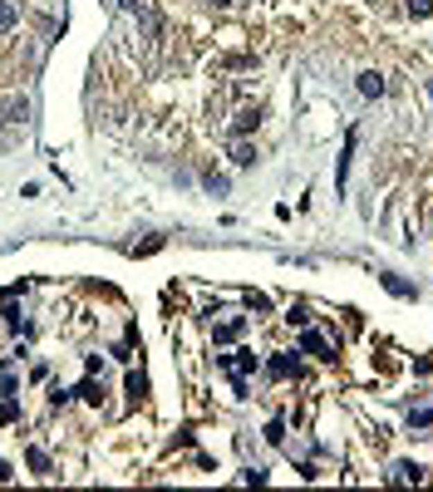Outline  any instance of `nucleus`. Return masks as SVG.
Segmentation results:
<instances>
[{
	"label": "nucleus",
	"instance_id": "nucleus-1",
	"mask_svg": "<svg viewBox=\"0 0 433 492\" xmlns=\"http://www.w3.org/2000/svg\"><path fill=\"white\" fill-rule=\"evenodd\" d=\"M0 119L20 128V124L30 119V99H25V94H6V99H0Z\"/></svg>",
	"mask_w": 433,
	"mask_h": 492
},
{
	"label": "nucleus",
	"instance_id": "nucleus-2",
	"mask_svg": "<svg viewBox=\"0 0 433 492\" xmlns=\"http://www.w3.org/2000/svg\"><path fill=\"white\" fill-rule=\"evenodd\" d=\"M300 350H305V355H315V359H335V345L325 340L320 330H305V335H300Z\"/></svg>",
	"mask_w": 433,
	"mask_h": 492
},
{
	"label": "nucleus",
	"instance_id": "nucleus-3",
	"mask_svg": "<svg viewBox=\"0 0 433 492\" xmlns=\"http://www.w3.org/2000/svg\"><path fill=\"white\" fill-rule=\"evenodd\" d=\"M241 335H246V315H232V320H222V325L212 330L216 345H232V340H241Z\"/></svg>",
	"mask_w": 433,
	"mask_h": 492
},
{
	"label": "nucleus",
	"instance_id": "nucleus-4",
	"mask_svg": "<svg viewBox=\"0 0 433 492\" xmlns=\"http://www.w3.org/2000/svg\"><path fill=\"white\" fill-rule=\"evenodd\" d=\"M256 124H261V108H241V114L232 119V138H246Z\"/></svg>",
	"mask_w": 433,
	"mask_h": 492
},
{
	"label": "nucleus",
	"instance_id": "nucleus-5",
	"mask_svg": "<svg viewBox=\"0 0 433 492\" xmlns=\"http://www.w3.org/2000/svg\"><path fill=\"white\" fill-rule=\"evenodd\" d=\"M428 477V468H418V463H394V473H389V482H423Z\"/></svg>",
	"mask_w": 433,
	"mask_h": 492
},
{
	"label": "nucleus",
	"instance_id": "nucleus-6",
	"mask_svg": "<svg viewBox=\"0 0 433 492\" xmlns=\"http://www.w3.org/2000/svg\"><path fill=\"white\" fill-rule=\"evenodd\" d=\"M266 369H271V379H291L296 374V355H271Z\"/></svg>",
	"mask_w": 433,
	"mask_h": 492
},
{
	"label": "nucleus",
	"instance_id": "nucleus-7",
	"mask_svg": "<svg viewBox=\"0 0 433 492\" xmlns=\"http://www.w3.org/2000/svg\"><path fill=\"white\" fill-rule=\"evenodd\" d=\"M379 281H384V291H389V296H399V300H414V286H409L404 276H394V271H384Z\"/></svg>",
	"mask_w": 433,
	"mask_h": 492
},
{
	"label": "nucleus",
	"instance_id": "nucleus-8",
	"mask_svg": "<svg viewBox=\"0 0 433 492\" xmlns=\"http://www.w3.org/2000/svg\"><path fill=\"white\" fill-rule=\"evenodd\" d=\"M359 94H364V99H379V94H384V74L364 69V74H359Z\"/></svg>",
	"mask_w": 433,
	"mask_h": 492
},
{
	"label": "nucleus",
	"instance_id": "nucleus-9",
	"mask_svg": "<svg viewBox=\"0 0 433 492\" xmlns=\"http://www.w3.org/2000/svg\"><path fill=\"white\" fill-rule=\"evenodd\" d=\"M232 162H237V168H251V162H256V148H251L246 138H237V143H232Z\"/></svg>",
	"mask_w": 433,
	"mask_h": 492
},
{
	"label": "nucleus",
	"instance_id": "nucleus-10",
	"mask_svg": "<svg viewBox=\"0 0 433 492\" xmlns=\"http://www.w3.org/2000/svg\"><path fill=\"white\" fill-rule=\"evenodd\" d=\"M25 463H30L35 473H54V463H49V453H44V448H30V453H25Z\"/></svg>",
	"mask_w": 433,
	"mask_h": 492
},
{
	"label": "nucleus",
	"instance_id": "nucleus-11",
	"mask_svg": "<svg viewBox=\"0 0 433 492\" xmlns=\"http://www.w3.org/2000/svg\"><path fill=\"white\" fill-rule=\"evenodd\" d=\"M202 187H207L212 197H227V187H232V183H227L222 173H207V178H202Z\"/></svg>",
	"mask_w": 433,
	"mask_h": 492
},
{
	"label": "nucleus",
	"instance_id": "nucleus-12",
	"mask_svg": "<svg viewBox=\"0 0 433 492\" xmlns=\"http://www.w3.org/2000/svg\"><path fill=\"white\" fill-rule=\"evenodd\" d=\"M128 394H133V399L148 394V374H143V369H128Z\"/></svg>",
	"mask_w": 433,
	"mask_h": 492
},
{
	"label": "nucleus",
	"instance_id": "nucleus-13",
	"mask_svg": "<svg viewBox=\"0 0 433 492\" xmlns=\"http://www.w3.org/2000/svg\"><path fill=\"white\" fill-rule=\"evenodd\" d=\"M74 394H79V399H89V404H99V399H103V384H99V379H84Z\"/></svg>",
	"mask_w": 433,
	"mask_h": 492
},
{
	"label": "nucleus",
	"instance_id": "nucleus-14",
	"mask_svg": "<svg viewBox=\"0 0 433 492\" xmlns=\"http://www.w3.org/2000/svg\"><path fill=\"white\" fill-rule=\"evenodd\" d=\"M15 20H20V10L10 6V0H0V35H6V30H10Z\"/></svg>",
	"mask_w": 433,
	"mask_h": 492
},
{
	"label": "nucleus",
	"instance_id": "nucleus-15",
	"mask_svg": "<svg viewBox=\"0 0 433 492\" xmlns=\"http://www.w3.org/2000/svg\"><path fill=\"white\" fill-rule=\"evenodd\" d=\"M428 423H433V404H423V409L409 414V428H428Z\"/></svg>",
	"mask_w": 433,
	"mask_h": 492
},
{
	"label": "nucleus",
	"instance_id": "nucleus-16",
	"mask_svg": "<svg viewBox=\"0 0 433 492\" xmlns=\"http://www.w3.org/2000/svg\"><path fill=\"white\" fill-rule=\"evenodd\" d=\"M404 10H409V15H414V20H423V15H428V10H433V0H404Z\"/></svg>",
	"mask_w": 433,
	"mask_h": 492
},
{
	"label": "nucleus",
	"instance_id": "nucleus-17",
	"mask_svg": "<svg viewBox=\"0 0 433 492\" xmlns=\"http://www.w3.org/2000/svg\"><path fill=\"white\" fill-rule=\"evenodd\" d=\"M281 439H286V423L271 418V423H266V443H281Z\"/></svg>",
	"mask_w": 433,
	"mask_h": 492
},
{
	"label": "nucleus",
	"instance_id": "nucleus-18",
	"mask_svg": "<svg viewBox=\"0 0 433 492\" xmlns=\"http://www.w3.org/2000/svg\"><path fill=\"white\" fill-rule=\"evenodd\" d=\"M246 305H251V310H261V315H266V310H271V296H261V291H246Z\"/></svg>",
	"mask_w": 433,
	"mask_h": 492
},
{
	"label": "nucleus",
	"instance_id": "nucleus-19",
	"mask_svg": "<svg viewBox=\"0 0 433 492\" xmlns=\"http://www.w3.org/2000/svg\"><path fill=\"white\" fill-rule=\"evenodd\" d=\"M20 418V409H15V399H0V423H15Z\"/></svg>",
	"mask_w": 433,
	"mask_h": 492
},
{
	"label": "nucleus",
	"instance_id": "nucleus-20",
	"mask_svg": "<svg viewBox=\"0 0 433 492\" xmlns=\"http://www.w3.org/2000/svg\"><path fill=\"white\" fill-rule=\"evenodd\" d=\"M212 6H232V0H212Z\"/></svg>",
	"mask_w": 433,
	"mask_h": 492
},
{
	"label": "nucleus",
	"instance_id": "nucleus-21",
	"mask_svg": "<svg viewBox=\"0 0 433 492\" xmlns=\"http://www.w3.org/2000/svg\"><path fill=\"white\" fill-rule=\"evenodd\" d=\"M428 99H433V79H428Z\"/></svg>",
	"mask_w": 433,
	"mask_h": 492
}]
</instances>
